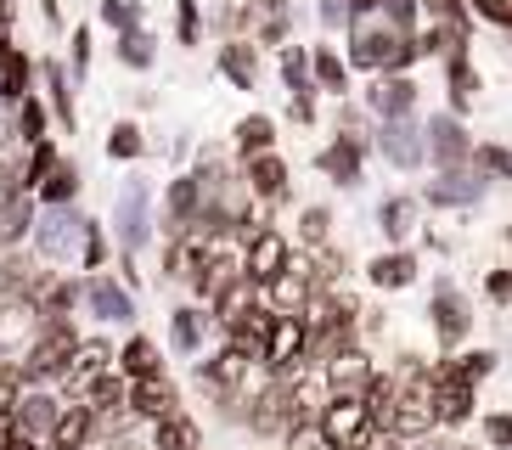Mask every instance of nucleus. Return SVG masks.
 <instances>
[{
  "label": "nucleus",
  "instance_id": "nucleus-52",
  "mask_svg": "<svg viewBox=\"0 0 512 450\" xmlns=\"http://www.w3.org/2000/svg\"><path fill=\"white\" fill-rule=\"evenodd\" d=\"M484 287H490V299L507 304L512 299V270H490V282H484Z\"/></svg>",
  "mask_w": 512,
  "mask_h": 450
},
{
  "label": "nucleus",
  "instance_id": "nucleus-14",
  "mask_svg": "<svg viewBox=\"0 0 512 450\" xmlns=\"http://www.w3.org/2000/svg\"><path fill=\"white\" fill-rule=\"evenodd\" d=\"M434 332H439V344L456 349L473 332V315H467V299L456 293V287H439L434 293Z\"/></svg>",
  "mask_w": 512,
  "mask_h": 450
},
{
  "label": "nucleus",
  "instance_id": "nucleus-48",
  "mask_svg": "<svg viewBox=\"0 0 512 450\" xmlns=\"http://www.w3.org/2000/svg\"><path fill=\"white\" fill-rule=\"evenodd\" d=\"M428 12H434L439 23H456V29H467V0H428Z\"/></svg>",
  "mask_w": 512,
  "mask_h": 450
},
{
  "label": "nucleus",
  "instance_id": "nucleus-32",
  "mask_svg": "<svg viewBox=\"0 0 512 450\" xmlns=\"http://www.w3.org/2000/svg\"><path fill=\"white\" fill-rule=\"evenodd\" d=\"M377 220H383V231H389L394 242H406V237H411V225H417V203H411V197H389Z\"/></svg>",
  "mask_w": 512,
  "mask_h": 450
},
{
  "label": "nucleus",
  "instance_id": "nucleus-31",
  "mask_svg": "<svg viewBox=\"0 0 512 450\" xmlns=\"http://www.w3.org/2000/svg\"><path fill=\"white\" fill-rule=\"evenodd\" d=\"M310 79H316L321 90H332V96H338V90L349 85V62L338 57V51H327V45H321L316 57H310Z\"/></svg>",
  "mask_w": 512,
  "mask_h": 450
},
{
  "label": "nucleus",
  "instance_id": "nucleus-23",
  "mask_svg": "<svg viewBox=\"0 0 512 450\" xmlns=\"http://www.w3.org/2000/svg\"><path fill=\"white\" fill-rule=\"evenodd\" d=\"M107 366H113V349H107L102 338H79V344H74V366H68V383H74V389H85V383H91V377H102Z\"/></svg>",
  "mask_w": 512,
  "mask_h": 450
},
{
  "label": "nucleus",
  "instance_id": "nucleus-18",
  "mask_svg": "<svg viewBox=\"0 0 512 450\" xmlns=\"http://www.w3.org/2000/svg\"><path fill=\"white\" fill-rule=\"evenodd\" d=\"M91 428H96L91 405H62V417H57V428H51L46 450H85L91 445Z\"/></svg>",
  "mask_w": 512,
  "mask_h": 450
},
{
  "label": "nucleus",
  "instance_id": "nucleus-38",
  "mask_svg": "<svg viewBox=\"0 0 512 450\" xmlns=\"http://www.w3.org/2000/svg\"><path fill=\"white\" fill-rule=\"evenodd\" d=\"M141 124H113V135H107V152L119 158V164H130V158H141Z\"/></svg>",
  "mask_w": 512,
  "mask_h": 450
},
{
  "label": "nucleus",
  "instance_id": "nucleus-24",
  "mask_svg": "<svg viewBox=\"0 0 512 450\" xmlns=\"http://www.w3.org/2000/svg\"><path fill=\"white\" fill-rule=\"evenodd\" d=\"M164 372V360H158V344L152 338H130L119 349V377L124 383H141V377H158Z\"/></svg>",
  "mask_w": 512,
  "mask_h": 450
},
{
  "label": "nucleus",
  "instance_id": "nucleus-34",
  "mask_svg": "<svg viewBox=\"0 0 512 450\" xmlns=\"http://www.w3.org/2000/svg\"><path fill=\"white\" fill-rule=\"evenodd\" d=\"M169 344L181 349V355H197V344H203V315L175 310V321H169Z\"/></svg>",
  "mask_w": 512,
  "mask_h": 450
},
{
  "label": "nucleus",
  "instance_id": "nucleus-17",
  "mask_svg": "<svg viewBox=\"0 0 512 450\" xmlns=\"http://www.w3.org/2000/svg\"><path fill=\"white\" fill-rule=\"evenodd\" d=\"M484 197V175H462V169H445V175L428 186V203L439 209H467V203H479Z\"/></svg>",
  "mask_w": 512,
  "mask_h": 450
},
{
  "label": "nucleus",
  "instance_id": "nucleus-40",
  "mask_svg": "<svg viewBox=\"0 0 512 450\" xmlns=\"http://www.w3.org/2000/svg\"><path fill=\"white\" fill-rule=\"evenodd\" d=\"M445 372H451L456 383H467V389H473V383H484V377L496 372V355H484V349H479V355H462L456 366H445Z\"/></svg>",
  "mask_w": 512,
  "mask_h": 450
},
{
  "label": "nucleus",
  "instance_id": "nucleus-4",
  "mask_svg": "<svg viewBox=\"0 0 512 450\" xmlns=\"http://www.w3.org/2000/svg\"><path fill=\"white\" fill-rule=\"evenodd\" d=\"M34 237H40V254L46 259L68 265V259H79V248H85V220H79L74 209H51L46 220L34 225Z\"/></svg>",
  "mask_w": 512,
  "mask_h": 450
},
{
  "label": "nucleus",
  "instance_id": "nucleus-16",
  "mask_svg": "<svg viewBox=\"0 0 512 450\" xmlns=\"http://www.w3.org/2000/svg\"><path fill=\"white\" fill-rule=\"evenodd\" d=\"M366 107H372L377 119H411V107H417V85L400 74H389L383 85L366 90Z\"/></svg>",
  "mask_w": 512,
  "mask_h": 450
},
{
  "label": "nucleus",
  "instance_id": "nucleus-50",
  "mask_svg": "<svg viewBox=\"0 0 512 450\" xmlns=\"http://www.w3.org/2000/svg\"><path fill=\"white\" fill-rule=\"evenodd\" d=\"M91 68V29H74V79H85Z\"/></svg>",
  "mask_w": 512,
  "mask_h": 450
},
{
  "label": "nucleus",
  "instance_id": "nucleus-36",
  "mask_svg": "<svg viewBox=\"0 0 512 450\" xmlns=\"http://www.w3.org/2000/svg\"><path fill=\"white\" fill-rule=\"evenodd\" d=\"M119 62H124V68H152V34L147 29L119 34Z\"/></svg>",
  "mask_w": 512,
  "mask_h": 450
},
{
  "label": "nucleus",
  "instance_id": "nucleus-12",
  "mask_svg": "<svg viewBox=\"0 0 512 450\" xmlns=\"http://www.w3.org/2000/svg\"><path fill=\"white\" fill-rule=\"evenodd\" d=\"M124 405H130L136 417H147V422H164V417H175V383H169L164 372H158V377H141V383H130Z\"/></svg>",
  "mask_w": 512,
  "mask_h": 450
},
{
  "label": "nucleus",
  "instance_id": "nucleus-13",
  "mask_svg": "<svg viewBox=\"0 0 512 450\" xmlns=\"http://www.w3.org/2000/svg\"><path fill=\"white\" fill-rule=\"evenodd\" d=\"M85 304H91L96 321H136L130 287H119L113 276H91V282H85Z\"/></svg>",
  "mask_w": 512,
  "mask_h": 450
},
{
  "label": "nucleus",
  "instance_id": "nucleus-33",
  "mask_svg": "<svg viewBox=\"0 0 512 450\" xmlns=\"http://www.w3.org/2000/svg\"><path fill=\"white\" fill-rule=\"evenodd\" d=\"M46 90H51V113H57V124L74 130V90H68V74H62L57 62H46Z\"/></svg>",
  "mask_w": 512,
  "mask_h": 450
},
{
  "label": "nucleus",
  "instance_id": "nucleus-51",
  "mask_svg": "<svg viewBox=\"0 0 512 450\" xmlns=\"http://www.w3.org/2000/svg\"><path fill=\"white\" fill-rule=\"evenodd\" d=\"M484 434H490V445H512V417H507V411H496V417L484 422Z\"/></svg>",
  "mask_w": 512,
  "mask_h": 450
},
{
  "label": "nucleus",
  "instance_id": "nucleus-6",
  "mask_svg": "<svg viewBox=\"0 0 512 450\" xmlns=\"http://www.w3.org/2000/svg\"><path fill=\"white\" fill-rule=\"evenodd\" d=\"M57 417H62V405L51 400L46 389H23V394L12 400V422H17V434L40 439V445L51 439V428H57Z\"/></svg>",
  "mask_w": 512,
  "mask_h": 450
},
{
  "label": "nucleus",
  "instance_id": "nucleus-39",
  "mask_svg": "<svg viewBox=\"0 0 512 450\" xmlns=\"http://www.w3.org/2000/svg\"><path fill=\"white\" fill-rule=\"evenodd\" d=\"M102 23L119 34L141 29V0H102Z\"/></svg>",
  "mask_w": 512,
  "mask_h": 450
},
{
  "label": "nucleus",
  "instance_id": "nucleus-19",
  "mask_svg": "<svg viewBox=\"0 0 512 450\" xmlns=\"http://www.w3.org/2000/svg\"><path fill=\"white\" fill-rule=\"evenodd\" d=\"M372 366H366V355H355V349H338V355L327 360V389L332 394H366V383H372Z\"/></svg>",
  "mask_w": 512,
  "mask_h": 450
},
{
  "label": "nucleus",
  "instance_id": "nucleus-49",
  "mask_svg": "<svg viewBox=\"0 0 512 450\" xmlns=\"http://www.w3.org/2000/svg\"><path fill=\"white\" fill-rule=\"evenodd\" d=\"M473 12L501 23V29H512V0H473Z\"/></svg>",
  "mask_w": 512,
  "mask_h": 450
},
{
  "label": "nucleus",
  "instance_id": "nucleus-11",
  "mask_svg": "<svg viewBox=\"0 0 512 450\" xmlns=\"http://www.w3.org/2000/svg\"><path fill=\"white\" fill-rule=\"evenodd\" d=\"M321 175L327 180H338V186H355L361 180V164H366V141L361 135H338L332 147H321Z\"/></svg>",
  "mask_w": 512,
  "mask_h": 450
},
{
  "label": "nucleus",
  "instance_id": "nucleus-22",
  "mask_svg": "<svg viewBox=\"0 0 512 450\" xmlns=\"http://www.w3.org/2000/svg\"><path fill=\"white\" fill-rule=\"evenodd\" d=\"M366 282L383 287V293H400V287L417 282V259H411V254H383V259L366 265Z\"/></svg>",
  "mask_w": 512,
  "mask_h": 450
},
{
  "label": "nucleus",
  "instance_id": "nucleus-41",
  "mask_svg": "<svg viewBox=\"0 0 512 450\" xmlns=\"http://www.w3.org/2000/svg\"><path fill=\"white\" fill-rule=\"evenodd\" d=\"M29 225H34L29 197H12V203H6V214H0V237H6V242H17L23 231H29Z\"/></svg>",
  "mask_w": 512,
  "mask_h": 450
},
{
  "label": "nucleus",
  "instance_id": "nucleus-21",
  "mask_svg": "<svg viewBox=\"0 0 512 450\" xmlns=\"http://www.w3.org/2000/svg\"><path fill=\"white\" fill-rule=\"evenodd\" d=\"M473 417V389L456 383L451 372L434 377V422H467Z\"/></svg>",
  "mask_w": 512,
  "mask_h": 450
},
{
  "label": "nucleus",
  "instance_id": "nucleus-43",
  "mask_svg": "<svg viewBox=\"0 0 512 450\" xmlns=\"http://www.w3.org/2000/svg\"><path fill=\"white\" fill-rule=\"evenodd\" d=\"M287 450H332V439L321 434V422H293L287 428Z\"/></svg>",
  "mask_w": 512,
  "mask_h": 450
},
{
  "label": "nucleus",
  "instance_id": "nucleus-55",
  "mask_svg": "<svg viewBox=\"0 0 512 450\" xmlns=\"http://www.w3.org/2000/svg\"><path fill=\"white\" fill-rule=\"evenodd\" d=\"M6 23H12V6H6V0H0V34H6Z\"/></svg>",
  "mask_w": 512,
  "mask_h": 450
},
{
  "label": "nucleus",
  "instance_id": "nucleus-42",
  "mask_svg": "<svg viewBox=\"0 0 512 450\" xmlns=\"http://www.w3.org/2000/svg\"><path fill=\"white\" fill-rule=\"evenodd\" d=\"M282 74H287V90H299V96H310V90H316V79H310V57H304V51H287Z\"/></svg>",
  "mask_w": 512,
  "mask_h": 450
},
{
  "label": "nucleus",
  "instance_id": "nucleus-54",
  "mask_svg": "<svg viewBox=\"0 0 512 450\" xmlns=\"http://www.w3.org/2000/svg\"><path fill=\"white\" fill-rule=\"evenodd\" d=\"M321 23H349V0H321Z\"/></svg>",
  "mask_w": 512,
  "mask_h": 450
},
{
  "label": "nucleus",
  "instance_id": "nucleus-28",
  "mask_svg": "<svg viewBox=\"0 0 512 450\" xmlns=\"http://www.w3.org/2000/svg\"><path fill=\"white\" fill-rule=\"evenodd\" d=\"M79 394H85L79 405H91L96 417H102V411H119V405H124V394H130V383H124V377H113V372H102V377H91V383H85Z\"/></svg>",
  "mask_w": 512,
  "mask_h": 450
},
{
  "label": "nucleus",
  "instance_id": "nucleus-35",
  "mask_svg": "<svg viewBox=\"0 0 512 450\" xmlns=\"http://www.w3.org/2000/svg\"><path fill=\"white\" fill-rule=\"evenodd\" d=\"M17 130H23V141H46V102H40V96H23V102H17Z\"/></svg>",
  "mask_w": 512,
  "mask_h": 450
},
{
  "label": "nucleus",
  "instance_id": "nucleus-53",
  "mask_svg": "<svg viewBox=\"0 0 512 450\" xmlns=\"http://www.w3.org/2000/svg\"><path fill=\"white\" fill-rule=\"evenodd\" d=\"M304 237H327V209H304Z\"/></svg>",
  "mask_w": 512,
  "mask_h": 450
},
{
  "label": "nucleus",
  "instance_id": "nucleus-29",
  "mask_svg": "<svg viewBox=\"0 0 512 450\" xmlns=\"http://www.w3.org/2000/svg\"><path fill=\"white\" fill-rule=\"evenodd\" d=\"M197 439H203V434H197V422L181 417V411L152 428V450H197Z\"/></svg>",
  "mask_w": 512,
  "mask_h": 450
},
{
  "label": "nucleus",
  "instance_id": "nucleus-37",
  "mask_svg": "<svg viewBox=\"0 0 512 450\" xmlns=\"http://www.w3.org/2000/svg\"><path fill=\"white\" fill-rule=\"evenodd\" d=\"M51 169H57V147H51V135H46V141H34V152H29V169H23V192H34V186L51 175Z\"/></svg>",
  "mask_w": 512,
  "mask_h": 450
},
{
  "label": "nucleus",
  "instance_id": "nucleus-10",
  "mask_svg": "<svg viewBox=\"0 0 512 450\" xmlns=\"http://www.w3.org/2000/svg\"><path fill=\"white\" fill-rule=\"evenodd\" d=\"M377 147H383V158H389L394 169H417L422 158H428V141H422V130H417V124H406V119H389V124H383Z\"/></svg>",
  "mask_w": 512,
  "mask_h": 450
},
{
  "label": "nucleus",
  "instance_id": "nucleus-8",
  "mask_svg": "<svg viewBox=\"0 0 512 450\" xmlns=\"http://www.w3.org/2000/svg\"><path fill=\"white\" fill-rule=\"evenodd\" d=\"M287 265V242L282 231H254V242H248V259H242V276L254 287H271L276 276H282Z\"/></svg>",
  "mask_w": 512,
  "mask_h": 450
},
{
  "label": "nucleus",
  "instance_id": "nucleus-9",
  "mask_svg": "<svg viewBox=\"0 0 512 450\" xmlns=\"http://www.w3.org/2000/svg\"><path fill=\"white\" fill-rule=\"evenodd\" d=\"M113 225H119V242H124V254H136L141 242H147V186L141 180H130L119 192V209H113Z\"/></svg>",
  "mask_w": 512,
  "mask_h": 450
},
{
  "label": "nucleus",
  "instance_id": "nucleus-5",
  "mask_svg": "<svg viewBox=\"0 0 512 450\" xmlns=\"http://www.w3.org/2000/svg\"><path fill=\"white\" fill-rule=\"evenodd\" d=\"M304 355H310V321H304V315H276V321H271V349H265V366H271V372H293Z\"/></svg>",
  "mask_w": 512,
  "mask_h": 450
},
{
  "label": "nucleus",
  "instance_id": "nucleus-45",
  "mask_svg": "<svg viewBox=\"0 0 512 450\" xmlns=\"http://www.w3.org/2000/svg\"><path fill=\"white\" fill-rule=\"evenodd\" d=\"M102 259H107V237L96 231V220H85V248H79V265L102 270Z\"/></svg>",
  "mask_w": 512,
  "mask_h": 450
},
{
  "label": "nucleus",
  "instance_id": "nucleus-44",
  "mask_svg": "<svg viewBox=\"0 0 512 450\" xmlns=\"http://www.w3.org/2000/svg\"><path fill=\"white\" fill-rule=\"evenodd\" d=\"M377 12L389 17V29H400V34H411V23H417V0H377Z\"/></svg>",
  "mask_w": 512,
  "mask_h": 450
},
{
  "label": "nucleus",
  "instance_id": "nucleus-27",
  "mask_svg": "<svg viewBox=\"0 0 512 450\" xmlns=\"http://www.w3.org/2000/svg\"><path fill=\"white\" fill-rule=\"evenodd\" d=\"M248 186H254L259 197H282V192H287V164L276 158V152H259V158H248Z\"/></svg>",
  "mask_w": 512,
  "mask_h": 450
},
{
  "label": "nucleus",
  "instance_id": "nucleus-47",
  "mask_svg": "<svg viewBox=\"0 0 512 450\" xmlns=\"http://www.w3.org/2000/svg\"><path fill=\"white\" fill-rule=\"evenodd\" d=\"M473 158H479V175H507L512 180V152L507 147H479Z\"/></svg>",
  "mask_w": 512,
  "mask_h": 450
},
{
  "label": "nucleus",
  "instance_id": "nucleus-30",
  "mask_svg": "<svg viewBox=\"0 0 512 450\" xmlns=\"http://www.w3.org/2000/svg\"><path fill=\"white\" fill-rule=\"evenodd\" d=\"M237 152H248V158H259V152H271V141H276V124L265 119V113H248V119L237 124Z\"/></svg>",
  "mask_w": 512,
  "mask_h": 450
},
{
  "label": "nucleus",
  "instance_id": "nucleus-2",
  "mask_svg": "<svg viewBox=\"0 0 512 450\" xmlns=\"http://www.w3.org/2000/svg\"><path fill=\"white\" fill-rule=\"evenodd\" d=\"M321 434L332 439V450H361L372 445V417H366V400L361 394H332L327 411H321Z\"/></svg>",
  "mask_w": 512,
  "mask_h": 450
},
{
  "label": "nucleus",
  "instance_id": "nucleus-7",
  "mask_svg": "<svg viewBox=\"0 0 512 450\" xmlns=\"http://www.w3.org/2000/svg\"><path fill=\"white\" fill-rule=\"evenodd\" d=\"M271 321H276V315L265 310V304H248V310H242L237 321L226 327L231 332L226 344L237 349L242 360H265V349H271Z\"/></svg>",
  "mask_w": 512,
  "mask_h": 450
},
{
  "label": "nucleus",
  "instance_id": "nucleus-25",
  "mask_svg": "<svg viewBox=\"0 0 512 450\" xmlns=\"http://www.w3.org/2000/svg\"><path fill=\"white\" fill-rule=\"evenodd\" d=\"M34 192H40V203H46V209H68V203H74V192H79V169L68 164V158H57V169H51Z\"/></svg>",
  "mask_w": 512,
  "mask_h": 450
},
{
  "label": "nucleus",
  "instance_id": "nucleus-46",
  "mask_svg": "<svg viewBox=\"0 0 512 450\" xmlns=\"http://www.w3.org/2000/svg\"><path fill=\"white\" fill-rule=\"evenodd\" d=\"M175 34H181V45H197V34H203V17H197V0H181V6H175Z\"/></svg>",
  "mask_w": 512,
  "mask_h": 450
},
{
  "label": "nucleus",
  "instance_id": "nucleus-15",
  "mask_svg": "<svg viewBox=\"0 0 512 450\" xmlns=\"http://www.w3.org/2000/svg\"><path fill=\"white\" fill-rule=\"evenodd\" d=\"M428 152H434L445 169H456L467 152H473V141H467V130H462V119H456V113H439V119L428 124Z\"/></svg>",
  "mask_w": 512,
  "mask_h": 450
},
{
  "label": "nucleus",
  "instance_id": "nucleus-1",
  "mask_svg": "<svg viewBox=\"0 0 512 450\" xmlns=\"http://www.w3.org/2000/svg\"><path fill=\"white\" fill-rule=\"evenodd\" d=\"M422 45L411 40V34H400V29H355V40H349V68H366V74H400L411 57H417Z\"/></svg>",
  "mask_w": 512,
  "mask_h": 450
},
{
  "label": "nucleus",
  "instance_id": "nucleus-26",
  "mask_svg": "<svg viewBox=\"0 0 512 450\" xmlns=\"http://www.w3.org/2000/svg\"><path fill=\"white\" fill-rule=\"evenodd\" d=\"M220 74L231 79L237 90H254L259 85V62H254V45H242V40H231L226 51H220Z\"/></svg>",
  "mask_w": 512,
  "mask_h": 450
},
{
  "label": "nucleus",
  "instance_id": "nucleus-20",
  "mask_svg": "<svg viewBox=\"0 0 512 450\" xmlns=\"http://www.w3.org/2000/svg\"><path fill=\"white\" fill-rule=\"evenodd\" d=\"M29 79H34V62L0 34V96H6V102H23V96H29Z\"/></svg>",
  "mask_w": 512,
  "mask_h": 450
},
{
  "label": "nucleus",
  "instance_id": "nucleus-3",
  "mask_svg": "<svg viewBox=\"0 0 512 450\" xmlns=\"http://www.w3.org/2000/svg\"><path fill=\"white\" fill-rule=\"evenodd\" d=\"M428 428H434V383H422L417 372H406L400 389H394L389 434H428Z\"/></svg>",
  "mask_w": 512,
  "mask_h": 450
}]
</instances>
